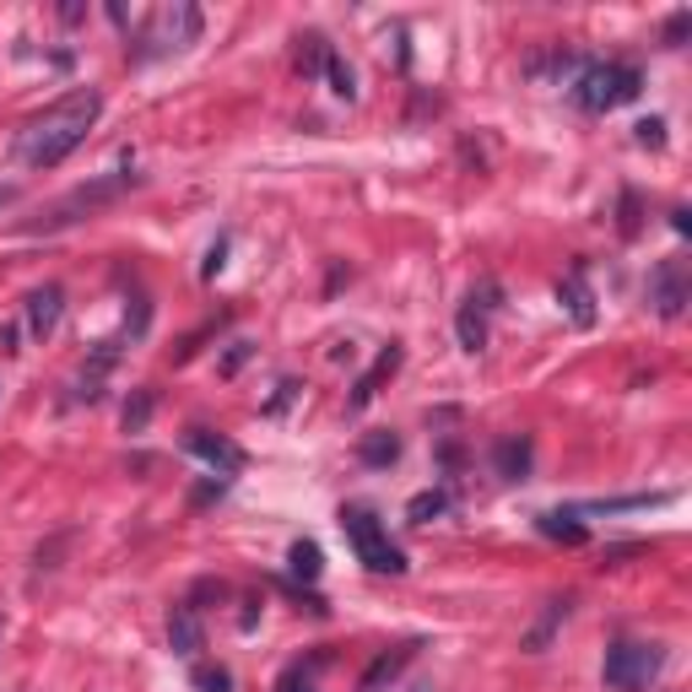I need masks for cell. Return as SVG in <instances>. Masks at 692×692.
<instances>
[{
    "label": "cell",
    "instance_id": "6",
    "mask_svg": "<svg viewBox=\"0 0 692 692\" xmlns=\"http://www.w3.org/2000/svg\"><path fill=\"white\" fill-rule=\"evenodd\" d=\"M660 644H633V639H622V644H611L606 649V688L611 692H639L649 688L655 677H660Z\"/></svg>",
    "mask_w": 692,
    "mask_h": 692
},
{
    "label": "cell",
    "instance_id": "25",
    "mask_svg": "<svg viewBox=\"0 0 692 692\" xmlns=\"http://www.w3.org/2000/svg\"><path fill=\"white\" fill-rule=\"evenodd\" d=\"M562 617H568V600H553V606H547V617L536 622V633L525 639V649H531V655H542V649H547V639H553V628L562 622Z\"/></svg>",
    "mask_w": 692,
    "mask_h": 692
},
{
    "label": "cell",
    "instance_id": "10",
    "mask_svg": "<svg viewBox=\"0 0 692 692\" xmlns=\"http://www.w3.org/2000/svg\"><path fill=\"white\" fill-rule=\"evenodd\" d=\"M168 649H173L179 660H201V649H206V628H201V617H195L190 600H179V606L168 611Z\"/></svg>",
    "mask_w": 692,
    "mask_h": 692
},
{
    "label": "cell",
    "instance_id": "12",
    "mask_svg": "<svg viewBox=\"0 0 692 692\" xmlns=\"http://www.w3.org/2000/svg\"><path fill=\"white\" fill-rule=\"evenodd\" d=\"M531 460H536V444H531L525 433H509V438L493 444V471H498L503 482H525V476H531Z\"/></svg>",
    "mask_w": 692,
    "mask_h": 692
},
{
    "label": "cell",
    "instance_id": "16",
    "mask_svg": "<svg viewBox=\"0 0 692 692\" xmlns=\"http://www.w3.org/2000/svg\"><path fill=\"white\" fill-rule=\"evenodd\" d=\"M416 655V644H401V649H390V655H379L368 671H363V682H357V692H379L385 682H396L401 677V666Z\"/></svg>",
    "mask_w": 692,
    "mask_h": 692
},
{
    "label": "cell",
    "instance_id": "22",
    "mask_svg": "<svg viewBox=\"0 0 692 692\" xmlns=\"http://www.w3.org/2000/svg\"><path fill=\"white\" fill-rule=\"evenodd\" d=\"M151 412H157V396L151 390H131V401H125V433H146V422H151Z\"/></svg>",
    "mask_w": 692,
    "mask_h": 692
},
{
    "label": "cell",
    "instance_id": "17",
    "mask_svg": "<svg viewBox=\"0 0 692 692\" xmlns=\"http://www.w3.org/2000/svg\"><path fill=\"white\" fill-rule=\"evenodd\" d=\"M536 531H542L547 542H562V547H584V542H590V531H584L573 514H562V509H557V514H542Z\"/></svg>",
    "mask_w": 692,
    "mask_h": 692
},
{
    "label": "cell",
    "instance_id": "11",
    "mask_svg": "<svg viewBox=\"0 0 692 692\" xmlns=\"http://www.w3.org/2000/svg\"><path fill=\"white\" fill-rule=\"evenodd\" d=\"M60 314H65V292H60L54 281H44V287H33V292H27V330H33L38 341H49V336H54Z\"/></svg>",
    "mask_w": 692,
    "mask_h": 692
},
{
    "label": "cell",
    "instance_id": "33",
    "mask_svg": "<svg viewBox=\"0 0 692 692\" xmlns=\"http://www.w3.org/2000/svg\"><path fill=\"white\" fill-rule=\"evenodd\" d=\"M0 352H5V357L16 352V325H0Z\"/></svg>",
    "mask_w": 692,
    "mask_h": 692
},
{
    "label": "cell",
    "instance_id": "32",
    "mask_svg": "<svg viewBox=\"0 0 692 692\" xmlns=\"http://www.w3.org/2000/svg\"><path fill=\"white\" fill-rule=\"evenodd\" d=\"M228 493V482H206V487H195V503H211V498H222Z\"/></svg>",
    "mask_w": 692,
    "mask_h": 692
},
{
    "label": "cell",
    "instance_id": "18",
    "mask_svg": "<svg viewBox=\"0 0 692 692\" xmlns=\"http://www.w3.org/2000/svg\"><path fill=\"white\" fill-rule=\"evenodd\" d=\"M287 568H292V579L314 584V579L325 573V553H319L314 542H292V547H287Z\"/></svg>",
    "mask_w": 692,
    "mask_h": 692
},
{
    "label": "cell",
    "instance_id": "23",
    "mask_svg": "<svg viewBox=\"0 0 692 692\" xmlns=\"http://www.w3.org/2000/svg\"><path fill=\"white\" fill-rule=\"evenodd\" d=\"M298 44H303V49H298V71H303V76H319V71H325V54H330V44H325L319 33H303Z\"/></svg>",
    "mask_w": 692,
    "mask_h": 692
},
{
    "label": "cell",
    "instance_id": "4",
    "mask_svg": "<svg viewBox=\"0 0 692 692\" xmlns=\"http://www.w3.org/2000/svg\"><path fill=\"white\" fill-rule=\"evenodd\" d=\"M341 531H347V542H352V553H357L363 568H374V573H406V553L390 542V531L379 525L374 509L347 503V509H341Z\"/></svg>",
    "mask_w": 692,
    "mask_h": 692
},
{
    "label": "cell",
    "instance_id": "15",
    "mask_svg": "<svg viewBox=\"0 0 692 692\" xmlns=\"http://www.w3.org/2000/svg\"><path fill=\"white\" fill-rule=\"evenodd\" d=\"M357 460H363V465H374V471L396 465V460H401V433H390V427H374V433H363V444H357Z\"/></svg>",
    "mask_w": 692,
    "mask_h": 692
},
{
    "label": "cell",
    "instance_id": "27",
    "mask_svg": "<svg viewBox=\"0 0 692 692\" xmlns=\"http://www.w3.org/2000/svg\"><path fill=\"white\" fill-rule=\"evenodd\" d=\"M688 33H692V11H677V16L666 22V49H682Z\"/></svg>",
    "mask_w": 692,
    "mask_h": 692
},
{
    "label": "cell",
    "instance_id": "13",
    "mask_svg": "<svg viewBox=\"0 0 692 692\" xmlns=\"http://www.w3.org/2000/svg\"><path fill=\"white\" fill-rule=\"evenodd\" d=\"M557 303L568 308V319H573L579 330L595 325V292H590V281H584V266H573L568 281H557Z\"/></svg>",
    "mask_w": 692,
    "mask_h": 692
},
{
    "label": "cell",
    "instance_id": "1",
    "mask_svg": "<svg viewBox=\"0 0 692 692\" xmlns=\"http://www.w3.org/2000/svg\"><path fill=\"white\" fill-rule=\"evenodd\" d=\"M98 114H104V93H98V87L65 93L60 104H49L44 114H33V120L16 131V141H11L16 162H22V168H60V162L87 141V131L98 125Z\"/></svg>",
    "mask_w": 692,
    "mask_h": 692
},
{
    "label": "cell",
    "instance_id": "29",
    "mask_svg": "<svg viewBox=\"0 0 692 692\" xmlns=\"http://www.w3.org/2000/svg\"><path fill=\"white\" fill-rule=\"evenodd\" d=\"M633 131H639V146H655V151L666 146V120H639Z\"/></svg>",
    "mask_w": 692,
    "mask_h": 692
},
{
    "label": "cell",
    "instance_id": "5",
    "mask_svg": "<svg viewBox=\"0 0 692 692\" xmlns=\"http://www.w3.org/2000/svg\"><path fill=\"white\" fill-rule=\"evenodd\" d=\"M141 179L136 173H104V179H87V184H76L65 201H54L49 206V217L38 222L44 233H54V228H71V222H82V217H93V211H104V206H114L120 195H131Z\"/></svg>",
    "mask_w": 692,
    "mask_h": 692
},
{
    "label": "cell",
    "instance_id": "14",
    "mask_svg": "<svg viewBox=\"0 0 692 692\" xmlns=\"http://www.w3.org/2000/svg\"><path fill=\"white\" fill-rule=\"evenodd\" d=\"M396 368H401V347H385V352H379V363H374V368L357 379V390H352V401H347V406H352V412H363V406L379 396V385H385Z\"/></svg>",
    "mask_w": 692,
    "mask_h": 692
},
{
    "label": "cell",
    "instance_id": "19",
    "mask_svg": "<svg viewBox=\"0 0 692 692\" xmlns=\"http://www.w3.org/2000/svg\"><path fill=\"white\" fill-rule=\"evenodd\" d=\"M444 509H449V493H444V487H427V493H416L412 503H406V520H412V525H433Z\"/></svg>",
    "mask_w": 692,
    "mask_h": 692
},
{
    "label": "cell",
    "instance_id": "30",
    "mask_svg": "<svg viewBox=\"0 0 692 692\" xmlns=\"http://www.w3.org/2000/svg\"><path fill=\"white\" fill-rule=\"evenodd\" d=\"M222 255H228V239H217V244H211V255H206V266H201V277H206V281L222 271Z\"/></svg>",
    "mask_w": 692,
    "mask_h": 692
},
{
    "label": "cell",
    "instance_id": "24",
    "mask_svg": "<svg viewBox=\"0 0 692 692\" xmlns=\"http://www.w3.org/2000/svg\"><path fill=\"white\" fill-rule=\"evenodd\" d=\"M314 671H319V655L303 666V660H292L287 671L277 677V692H314Z\"/></svg>",
    "mask_w": 692,
    "mask_h": 692
},
{
    "label": "cell",
    "instance_id": "8",
    "mask_svg": "<svg viewBox=\"0 0 692 692\" xmlns=\"http://www.w3.org/2000/svg\"><path fill=\"white\" fill-rule=\"evenodd\" d=\"M649 303H655L660 319H682V308L692 303V277L682 260H660L649 271Z\"/></svg>",
    "mask_w": 692,
    "mask_h": 692
},
{
    "label": "cell",
    "instance_id": "9",
    "mask_svg": "<svg viewBox=\"0 0 692 692\" xmlns=\"http://www.w3.org/2000/svg\"><path fill=\"white\" fill-rule=\"evenodd\" d=\"M184 449H190V454H201V460H206L211 471H222V476L244 471V449H239L233 438L211 433V427H190V433H184Z\"/></svg>",
    "mask_w": 692,
    "mask_h": 692
},
{
    "label": "cell",
    "instance_id": "21",
    "mask_svg": "<svg viewBox=\"0 0 692 692\" xmlns=\"http://www.w3.org/2000/svg\"><path fill=\"white\" fill-rule=\"evenodd\" d=\"M319 76L330 82V93H336V98H357V82H352V65H347V60H341L336 49L325 54V71H319Z\"/></svg>",
    "mask_w": 692,
    "mask_h": 692
},
{
    "label": "cell",
    "instance_id": "35",
    "mask_svg": "<svg viewBox=\"0 0 692 692\" xmlns=\"http://www.w3.org/2000/svg\"><path fill=\"white\" fill-rule=\"evenodd\" d=\"M16 201V184H0V206H11Z\"/></svg>",
    "mask_w": 692,
    "mask_h": 692
},
{
    "label": "cell",
    "instance_id": "3",
    "mask_svg": "<svg viewBox=\"0 0 692 692\" xmlns=\"http://www.w3.org/2000/svg\"><path fill=\"white\" fill-rule=\"evenodd\" d=\"M201 27H206V16H201V5H190V0H173V5H162L146 27H141L136 49H131V60H157V54H179V49H190L195 38H201Z\"/></svg>",
    "mask_w": 692,
    "mask_h": 692
},
{
    "label": "cell",
    "instance_id": "34",
    "mask_svg": "<svg viewBox=\"0 0 692 692\" xmlns=\"http://www.w3.org/2000/svg\"><path fill=\"white\" fill-rule=\"evenodd\" d=\"M671 228H677V233H682V239H688V233H692V217H688V211H682V206H677V211H671Z\"/></svg>",
    "mask_w": 692,
    "mask_h": 692
},
{
    "label": "cell",
    "instance_id": "31",
    "mask_svg": "<svg viewBox=\"0 0 692 692\" xmlns=\"http://www.w3.org/2000/svg\"><path fill=\"white\" fill-rule=\"evenodd\" d=\"M298 390H303V385H298V379H281V385H277V396H271V406H266V412L277 416L281 406H287V401H292V396H298Z\"/></svg>",
    "mask_w": 692,
    "mask_h": 692
},
{
    "label": "cell",
    "instance_id": "28",
    "mask_svg": "<svg viewBox=\"0 0 692 692\" xmlns=\"http://www.w3.org/2000/svg\"><path fill=\"white\" fill-rule=\"evenodd\" d=\"M250 357H255V341H233V347H228V357H222V374L233 379V374H239Z\"/></svg>",
    "mask_w": 692,
    "mask_h": 692
},
{
    "label": "cell",
    "instance_id": "20",
    "mask_svg": "<svg viewBox=\"0 0 692 692\" xmlns=\"http://www.w3.org/2000/svg\"><path fill=\"white\" fill-rule=\"evenodd\" d=\"M190 688L195 692H233V671H228V666H211V660H195V666H190Z\"/></svg>",
    "mask_w": 692,
    "mask_h": 692
},
{
    "label": "cell",
    "instance_id": "2",
    "mask_svg": "<svg viewBox=\"0 0 692 692\" xmlns=\"http://www.w3.org/2000/svg\"><path fill=\"white\" fill-rule=\"evenodd\" d=\"M644 93V71L628 65V60H590L579 76H573V104L584 114H606L617 104H633Z\"/></svg>",
    "mask_w": 692,
    "mask_h": 692
},
{
    "label": "cell",
    "instance_id": "26",
    "mask_svg": "<svg viewBox=\"0 0 692 692\" xmlns=\"http://www.w3.org/2000/svg\"><path fill=\"white\" fill-rule=\"evenodd\" d=\"M639 211H644L639 190H622V222H617V228H622V239H639V228H644V222H639Z\"/></svg>",
    "mask_w": 692,
    "mask_h": 692
},
{
    "label": "cell",
    "instance_id": "7",
    "mask_svg": "<svg viewBox=\"0 0 692 692\" xmlns=\"http://www.w3.org/2000/svg\"><path fill=\"white\" fill-rule=\"evenodd\" d=\"M503 308V287L498 281H482V287H471V298L460 303V314H454V336H460V347L476 357V352H487V314H498Z\"/></svg>",
    "mask_w": 692,
    "mask_h": 692
}]
</instances>
